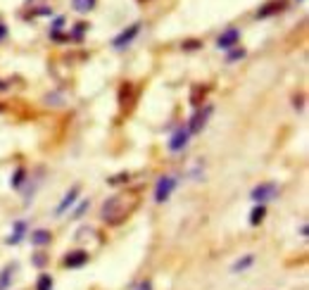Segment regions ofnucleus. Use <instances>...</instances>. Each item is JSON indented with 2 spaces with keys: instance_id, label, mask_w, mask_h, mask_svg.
<instances>
[{
  "instance_id": "nucleus-1",
  "label": "nucleus",
  "mask_w": 309,
  "mask_h": 290,
  "mask_svg": "<svg viewBox=\"0 0 309 290\" xmlns=\"http://www.w3.org/2000/svg\"><path fill=\"white\" fill-rule=\"evenodd\" d=\"M138 202H140V197L136 193L112 195L109 200H105V205H103V219L107 221L109 226H119V224H124V221L134 214Z\"/></svg>"
},
{
  "instance_id": "nucleus-2",
  "label": "nucleus",
  "mask_w": 309,
  "mask_h": 290,
  "mask_svg": "<svg viewBox=\"0 0 309 290\" xmlns=\"http://www.w3.org/2000/svg\"><path fill=\"white\" fill-rule=\"evenodd\" d=\"M212 112H214V107H212V105H205L200 112H195V114H193V119H190V124H188V133H190V136L200 133L202 129L207 126V119L212 117Z\"/></svg>"
},
{
  "instance_id": "nucleus-3",
  "label": "nucleus",
  "mask_w": 309,
  "mask_h": 290,
  "mask_svg": "<svg viewBox=\"0 0 309 290\" xmlns=\"http://www.w3.org/2000/svg\"><path fill=\"white\" fill-rule=\"evenodd\" d=\"M174 188H176V179H174V176H162V179L157 181V188H155V200H157V202L169 200V195H172Z\"/></svg>"
},
{
  "instance_id": "nucleus-4",
  "label": "nucleus",
  "mask_w": 309,
  "mask_h": 290,
  "mask_svg": "<svg viewBox=\"0 0 309 290\" xmlns=\"http://www.w3.org/2000/svg\"><path fill=\"white\" fill-rule=\"evenodd\" d=\"M138 31H140V22H136V24H131L129 29H124V31L119 33V36H117V38L112 41V45H114L117 50H121V48H126V45H129V43H131V41L136 38V36H138Z\"/></svg>"
},
{
  "instance_id": "nucleus-5",
  "label": "nucleus",
  "mask_w": 309,
  "mask_h": 290,
  "mask_svg": "<svg viewBox=\"0 0 309 290\" xmlns=\"http://www.w3.org/2000/svg\"><path fill=\"white\" fill-rule=\"evenodd\" d=\"M238 41H240V31L233 27V29H226V31L219 36L216 45H219L221 50H231V48H236V45H238Z\"/></svg>"
},
{
  "instance_id": "nucleus-6",
  "label": "nucleus",
  "mask_w": 309,
  "mask_h": 290,
  "mask_svg": "<svg viewBox=\"0 0 309 290\" xmlns=\"http://www.w3.org/2000/svg\"><path fill=\"white\" fill-rule=\"evenodd\" d=\"M271 197H276V183H262L252 191V200H257V202H264Z\"/></svg>"
},
{
  "instance_id": "nucleus-7",
  "label": "nucleus",
  "mask_w": 309,
  "mask_h": 290,
  "mask_svg": "<svg viewBox=\"0 0 309 290\" xmlns=\"http://www.w3.org/2000/svg\"><path fill=\"white\" fill-rule=\"evenodd\" d=\"M188 138H190V133H188V129H178L174 136H172V140H169V150H183L186 145H188Z\"/></svg>"
},
{
  "instance_id": "nucleus-8",
  "label": "nucleus",
  "mask_w": 309,
  "mask_h": 290,
  "mask_svg": "<svg viewBox=\"0 0 309 290\" xmlns=\"http://www.w3.org/2000/svg\"><path fill=\"white\" fill-rule=\"evenodd\" d=\"M86 262H88V252H83V250H74L65 257V266H69V269H79Z\"/></svg>"
},
{
  "instance_id": "nucleus-9",
  "label": "nucleus",
  "mask_w": 309,
  "mask_h": 290,
  "mask_svg": "<svg viewBox=\"0 0 309 290\" xmlns=\"http://www.w3.org/2000/svg\"><path fill=\"white\" fill-rule=\"evenodd\" d=\"M76 200H79V186H74V188H71V191L65 195V200L57 205V209H55V212H57V217H60V214H65V212H67V209L71 207Z\"/></svg>"
},
{
  "instance_id": "nucleus-10",
  "label": "nucleus",
  "mask_w": 309,
  "mask_h": 290,
  "mask_svg": "<svg viewBox=\"0 0 309 290\" xmlns=\"http://www.w3.org/2000/svg\"><path fill=\"white\" fill-rule=\"evenodd\" d=\"M50 240H53V235L48 233V231H43V228L31 233V243H34V245H38V248H40V245H48Z\"/></svg>"
},
{
  "instance_id": "nucleus-11",
  "label": "nucleus",
  "mask_w": 309,
  "mask_h": 290,
  "mask_svg": "<svg viewBox=\"0 0 309 290\" xmlns=\"http://www.w3.org/2000/svg\"><path fill=\"white\" fill-rule=\"evenodd\" d=\"M17 269V264H7L5 269H2V274H0V290H7L10 286V281H12V271Z\"/></svg>"
},
{
  "instance_id": "nucleus-12",
  "label": "nucleus",
  "mask_w": 309,
  "mask_h": 290,
  "mask_svg": "<svg viewBox=\"0 0 309 290\" xmlns=\"http://www.w3.org/2000/svg\"><path fill=\"white\" fill-rule=\"evenodd\" d=\"M24 231H27V224H24V221H17V224H14V235L7 238V243H10V245H17V243L24 238Z\"/></svg>"
},
{
  "instance_id": "nucleus-13",
  "label": "nucleus",
  "mask_w": 309,
  "mask_h": 290,
  "mask_svg": "<svg viewBox=\"0 0 309 290\" xmlns=\"http://www.w3.org/2000/svg\"><path fill=\"white\" fill-rule=\"evenodd\" d=\"M264 214H267V207H264V205L255 207L250 212V224H252V226H259V224L264 221Z\"/></svg>"
},
{
  "instance_id": "nucleus-14",
  "label": "nucleus",
  "mask_w": 309,
  "mask_h": 290,
  "mask_svg": "<svg viewBox=\"0 0 309 290\" xmlns=\"http://www.w3.org/2000/svg\"><path fill=\"white\" fill-rule=\"evenodd\" d=\"M71 5H74V10H76V12H91V10H93L95 7V0H71Z\"/></svg>"
},
{
  "instance_id": "nucleus-15",
  "label": "nucleus",
  "mask_w": 309,
  "mask_h": 290,
  "mask_svg": "<svg viewBox=\"0 0 309 290\" xmlns=\"http://www.w3.org/2000/svg\"><path fill=\"white\" fill-rule=\"evenodd\" d=\"M283 10V2H269L267 7H262L259 12H257V17H269V14H276Z\"/></svg>"
},
{
  "instance_id": "nucleus-16",
  "label": "nucleus",
  "mask_w": 309,
  "mask_h": 290,
  "mask_svg": "<svg viewBox=\"0 0 309 290\" xmlns=\"http://www.w3.org/2000/svg\"><path fill=\"white\" fill-rule=\"evenodd\" d=\"M252 262H255V257H252V255H247V257H242V259H238V262L233 264V271H236V274H240V271H245L247 266H252Z\"/></svg>"
},
{
  "instance_id": "nucleus-17",
  "label": "nucleus",
  "mask_w": 309,
  "mask_h": 290,
  "mask_svg": "<svg viewBox=\"0 0 309 290\" xmlns=\"http://www.w3.org/2000/svg\"><path fill=\"white\" fill-rule=\"evenodd\" d=\"M36 290H53V278L48 274H40L38 281H36Z\"/></svg>"
},
{
  "instance_id": "nucleus-18",
  "label": "nucleus",
  "mask_w": 309,
  "mask_h": 290,
  "mask_svg": "<svg viewBox=\"0 0 309 290\" xmlns=\"http://www.w3.org/2000/svg\"><path fill=\"white\" fill-rule=\"evenodd\" d=\"M24 174H27V171H24L22 166H19V169L14 171V179H12V186H14V188H17V186H19V183L24 181Z\"/></svg>"
},
{
  "instance_id": "nucleus-19",
  "label": "nucleus",
  "mask_w": 309,
  "mask_h": 290,
  "mask_svg": "<svg viewBox=\"0 0 309 290\" xmlns=\"http://www.w3.org/2000/svg\"><path fill=\"white\" fill-rule=\"evenodd\" d=\"M240 57H245V50H242V48H236V50L229 53V62H236V60H240Z\"/></svg>"
},
{
  "instance_id": "nucleus-20",
  "label": "nucleus",
  "mask_w": 309,
  "mask_h": 290,
  "mask_svg": "<svg viewBox=\"0 0 309 290\" xmlns=\"http://www.w3.org/2000/svg\"><path fill=\"white\" fill-rule=\"evenodd\" d=\"M86 209H88V202H81L79 207H76V212H74V214H71V217H74V219H81V217H83V212H86Z\"/></svg>"
},
{
  "instance_id": "nucleus-21",
  "label": "nucleus",
  "mask_w": 309,
  "mask_h": 290,
  "mask_svg": "<svg viewBox=\"0 0 309 290\" xmlns=\"http://www.w3.org/2000/svg\"><path fill=\"white\" fill-rule=\"evenodd\" d=\"M129 181V174H117V179H109V186H117V183H124Z\"/></svg>"
},
{
  "instance_id": "nucleus-22",
  "label": "nucleus",
  "mask_w": 309,
  "mask_h": 290,
  "mask_svg": "<svg viewBox=\"0 0 309 290\" xmlns=\"http://www.w3.org/2000/svg\"><path fill=\"white\" fill-rule=\"evenodd\" d=\"M198 45H200L198 41H188L186 45H183V48H186V50H193V48H198Z\"/></svg>"
},
{
  "instance_id": "nucleus-23",
  "label": "nucleus",
  "mask_w": 309,
  "mask_h": 290,
  "mask_svg": "<svg viewBox=\"0 0 309 290\" xmlns=\"http://www.w3.org/2000/svg\"><path fill=\"white\" fill-rule=\"evenodd\" d=\"M5 36H7V27H5V24H0V41H2Z\"/></svg>"
},
{
  "instance_id": "nucleus-24",
  "label": "nucleus",
  "mask_w": 309,
  "mask_h": 290,
  "mask_svg": "<svg viewBox=\"0 0 309 290\" xmlns=\"http://www.w3.org/2000/svg\"><path fill=\"white\" fill-rule=\"evenodd\" d=\"M138 290H152V286H150V283H140V288Z\"/></svg>"
},
{
  "instance_id": "nucleus-25",
  "label": "nucleus",
  "mask_w": 309,
  "mask_h": 290,
  "mask_svg": "<svg viewBox=\"0 0 309 290\" xmlns=\"http://www.w3.org/2000/svg\"><path fill=\"white\" fill-rule=\"evenodd\" d=\"M140 2H148V0H140Z\"/></svg>"
}]
</instances>
